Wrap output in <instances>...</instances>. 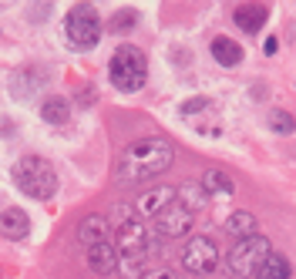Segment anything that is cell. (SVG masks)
Wrapping results in <instances>:
<instances>
[{
	"label": "cell",
	"mask_w": 296,
	"mask_h": 279,
	"mask_svg": "<svg viewBox=\"0 0 296 279\" xmlns=\"http://www.w3.org/2000/svg\"><path fill=\"white\" fill-rule=\"evenodd\" d=\"M276 47H279V41H276V37H266V54H276Z\"/></svg>",
	"instance_id": "obj_24"
},
{
	"label": "cell",
	"mask_w": 296,
	"mask_h": 279,
	"mask_svg": "<svg viewBox=\"0 0 296 279\" xmlns=\"http://www.w3.org/2000/svg\"><path fill=\"white\" fill-rule=\"evenodd\" d=\"M199 185L205 189V195H216V199H229V195L236 192V185H232V179H229V172H222V168H205Z\"/></svg>",
	"instance_id": "obj_13"
},
{
	"label": "cell",
	"mask_w": 296,
	"mask_h": 279,
	"mask_svg": "<svg viewBox=\"0 0 296 279\" xmlns=\"http://www.w3.org/2000/svg\"><path fill=\"white\" fill-rule=\"evenodd\" d=\"M256 279H289V262H286V256L269 252L266 262L259 266V272H256Z\"/></svg>",
	"instance_id": "obj_18"
},
{
	"label": "cell",
	"mask_w": 296,
	"mask_h": 279,
	"mask_svg": "<svg viewBox=\"0 0 296 279\" xmlns=\"http://www.w3.org/2000/svg\"><path fill=\"white\" fill-rule=\"evenodd\" d=\"M199 108H209V98H189V104H185L182 111L189 114V111H199Z\"/></svg>",
	"instance_id": "obj_22"
},
{
	"label": "cell",
	"mask_w": 296,
	"mask_h": 279,
	"mask_svg": "<svg viewBox=\"0 0 296 279\" xmlns=\"http://www.w3.org/2000/svg\"><path fill=\"white\" fill-rule=\"evenodd\" d=\"M172 145L165 138H138L121 152V165H118V179L125 182H141V179H152L172 165Z\"/></svg>",
	"instance_id": "obj_1"
},
{
	"label": "cell",
	"mask_w": 296,
	"mask_h": 279,
	"mask_svg": "<svg viewBox=\"0 0 296 279\" xmlns=\"http://www.w3.org/2000/svg\"><path fill=\"white\" fill-rule=\"evenodd\" d=\"M269 124H273V131H279V134H289V131H296V118L289 111H269Z\"/></svg>",
	"instance_id": "obj_20"
},
{
	"label": "cell",
	"mask_w": 296,
	"mask_h": 279,
	"mask_svg": "<svg viewBox=\"0 0 296 279\" xmlns=\"http://www.w3.org/2000/svg\"><path fill=\"white\" fill-rule=\"evenodd\" d=\"M108 74H111V84L118 91H141L148 81V64H145V54L138 51V47H118L111 57V64H108Z\"/></svg>",
	"instance_id": "obj_3"
},
{
	"label": "cell",
	"mask_w": 296,
	"mask_h": 279,
	"mask_svg": "<svg viewBox=\"0 0 296 279\" xmlns=\"http://www.w3.org/2000/svg\"><path fill=\"white\" fill-rule=\"evenodd\" d=\"M192 222H195V215L189 212L179 199L172 202V205H165V209L155 215V229H159V235H169V239L185 235L189 229H192Z\"/></svg>",
	"instance_id": "obj_8"
},
{
	"label": "cell",
	"mask_w": 296,
	"mask_h": 279,
	"mask_svg": "<svg viewBox=\"0 0 296 279\" xmlns=\"http://www.w3.org/2000/svg\"><path fill=\"white\" fill-rule=\"evenodd\" d=\"M182 266L189 272H212L219 266V249L209 235H192L182 249Z\"/></svg>",
	"instance_id": "obj_7"
},
{
	"label": "cell",
	"mask_w": 296,
	"mask_h": 279,
	"mask_svg": "<svg viewBox=\"0 0 296 279\" xmlns=\"http://www.w3.org/2000/svg\"><path fill=\"white\" fill-rule=\"evenodd\" d=\"M212 57H216L222 67H236L242 61V47L232 41V37H216L212 41Z\"/></svg>",
	"instance_id": "obj_15"
},
{
	"label": "cell",
	"mask_w": 296,
	"mask_h": 279,
	"mask_svg": "<svg viewBox=\"0 0 296 279\" xmlns=\"http://www.w3.org/2000/svg\"><path fill=\"white\" fill-rule=\"evenodd\" d=\"M232 21L239 24L246 34H256L269 21V7H266V4H236V7H232Z\"/></svg>",
	"instance_id": "obj_10"
},
{
	"label": "cell",
	"mask_w": 296,
	"mask_h": 279,
	"mask_svg": "<svg viewBox=\"0 0 296 279\" xmlns=\"http://www.w3.org/2000/svg\"><path fill=\"white\" fill-rule=\"evenodd\" d=\"M108 235H111V225H108V219L104 215H84L78 225V239L81 246H98V242H108Z\"/></svg>",
	"instance_id": "obj_11"
},
{
	"label": "cell",
	"mask_w": 296,
	"mask_h": 279,
	"mask_svg": "<svg viewBox=\"0 0 296 279\" xmlns=\"http://www.w3.org/2000/svg\"><path fill=\"white\" fill-rule=\"evenodd\" d=\"M175 202V189H148L141 199H138V205H135V212L138 215H155L165 209V205H172Z\"/></svg>",
	"instance_id": "obj_12"
},
{
	"label": "cell",
	"mask_w": 296,
	"mask_h": 279,
	"mask_svg": "<svg viewBox=\"0 0 296 279\" xmlns=\"http://www.w3.org/2000/svg\"><path fill=\"white\" fill-rule=\"evenodd\" d=\"M175 199L182 202L189 212H195V209L205 205V189L199 185V182H189V185H182V189H175Z\"/></svg>",
	"instance_id": "obj_19"
},
{
	"label": "cell",
	"mask_w": 296,
	"mask_h": 279,
	"mask_svg": "<svg viewBox=\"0 0 296 279\" xmlns=\"http://www.w3.org/2000/svg\"><path fill=\"white\" fill-rule=\"evenodd\" d=\"M84 266L91 269V272H101V276L114 272V269H118V249H114V242L88 246L84 249Z\"/></svg>",
	"instance_id": "obj_9"
},
{
	"label": "cell",
	"mask_w": 296,
	"mask_h": 279,
	"mask_svg": "<svg viewBox=\"0 0 296 279\" xmlns=\"http://www.w3.org/2000/svg\"><path fill=\"white\" fill-rule=\"evenodd\" d=\"M118 239H114V249L118 256H138V252H148L152 249V239H148V229L141 222V215L128 205H118Z\"/></svg>",
	"instance_id": "obj_5"
},
{
	"label": "cell",
	"mask_w": 296,
	"mask_h": 279,
	"mask_svg": "<svg viewBox=\"0 0 296 279\" xmlns=\"http://www.w3.org/2000/svg\"><path fill=\"white\" fill-rule=\"evenodd\" d=\"M135 27V11H118L111 17V31L114 34H121V31H131Z\"/></svg>",
	"instance_id": "obj_21"
},
{
	"label": "cell",
	"mask_w": 296,
	"mask_h": 279,
	"mask_svg": "<svg viewBox=\"0 0 296 279\" xmlns=\"http://www.w3.org/2000/svg\"><path fill=\"white\" fill-rule=\"evenodd\" d=\"M14 182H17V189L24 195H31V199H51L57 189V172L51 168V162L37 155H24L14 162Z\"/></svg>",
	"instance_id": "obj_2"
},
{
	"label": "cell",
	"mask_w": 296,
	"mask_h": 279,
	"mask_svg": "<svg viewBox=\"0 0 296 279\" xmlns=\"http://www.w3.org/2000/svg\"><path fill=\"white\" fill-rule=\"evenodd\" d=\"M145 279H175V272L172 269H148Z\"/></svg>",
	"instance_id": "obj_23"
},
{
	"label": "cell",
	"mask_w": 296,
	"mask_h": 279,
	"mask_svg": "<svg viewBox=\"0 0 296 279\" xmlns=\"http://www.w3.org/2000/svg\"><path fill=\"white\" fill-rule=\"evenodd\" d=\"M226 232L236 235V239H246V235H256V215L239 209V212H232L226 219Z\"/></svg>",
	"instance_id": "obj_17"
},
{
	"label": "cell",
	"mask_w": 296,
	"mask_h": 279,
	"mask_svg": "<svg viewBox=\"0 0 296 279\" xmlns=\"http://www.w3.org/2000/svg\"><path fill=\"white\" fill-rule=\"evenodd\" d=\"M273 249H269V239L266 235H246L239 239L236 246L229 249V259H226V269L229 276H239V279H256L259 266L266 262Z\"/></svg>",
	"instance_id": "obj_4"
},
{
	"label": "cell",
	"mask_w": 296,
	"mask_h": 279,
	"mask_svg": "<svg viewBox=\"0 0 296 279\" xmlns=\"http://www.w3.org/2000/svg\"><path fill=\"white\" fill-rule=\"evenodd\" d=\"M27 232H31V219H27L24 209H4V212H0V235L24 239Z\"/></svg>",
	"instance_id": "obj_14"
},
{
	"label": "cell",
	"mask_w": 296,
	"mask_h": 279,
	"mask_svg": "<svg viewBox=\"0 0 296 279\" xmlns=\"http://www.w3.org/2000/svg\"><path fill=\"white\" fill-rule=\"evenodd\" d=\"M41 118L44 121H51V124H68V118H71V104H68V98H44L41 101Z\"/></svg>",
	"instance_id": "obj_16"
},
{
	"label": "cell",
	"mask_w": 296,
	"mask_h": 279,
	"mask_svg": "<svg viewBox=\"0 0 296 279\" xmlns=\"http://www.w3.org/2000/svg\"><path fill=\"white\" fill-rule=\"evenodd\" d=\"M64 27H68V41L74 47H94L98 37H101V17H98V11L88 7V4H78V7L68 14Z\"/></svg>",
	"instance_id": "obj_6"
}]
</instances>
